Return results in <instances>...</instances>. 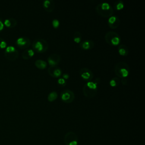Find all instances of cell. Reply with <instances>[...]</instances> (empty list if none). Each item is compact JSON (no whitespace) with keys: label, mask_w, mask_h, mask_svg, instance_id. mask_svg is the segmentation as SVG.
<instances>
[{"label":"cell","mask_w":145,"mask_h":145,"mask_svg":"<svg viewBox=\"0 0 145 145\" xmlns=\"http://www.w3.org/2000/svg\"><path fill=\"white\" fill-rule=\"evenodd\" d=\"M73 39L76 43H80L82 40V35L80 32H75L73 36Z\"/></svg>","instance_id":"44dd1931"},{"label":"cell","mask_w":145,"mask_h":145,"mask_svg":"<svg viewBox=\"0 0 145 145\" xmlns=\"http://www.w3.org/2000/svg\"><path fill=\"white\" fill-rule=\"evenodd\" d=\"M17 44L23 48H27L30 46L31 42L30 39L26 37H19L17 40Z\"/></svg>","instance_id":"8fae6325"},{"label":"cell","mask_w":145,"mask_h":145,"mask_svg":"<svg viewBox=\"0 0 145 145\" xmlns=\"http://www.w3.org/2000/svg\"><path fill=\"white\" fill-rule=\"evenodd\" d=\"M48 72L52 77H59L62 74V70L59 68L57 67V66L49 67V68L48 69Z\"/></svg>","instance_id":"30bf717a"},{"label":"cell","mask_w":145,"mask_h":145,"mask_svg":"<svg viewBox=\"0 0 145 145\" xmlns=\"http://www.w3.org/2000/svg\"><path fill=\"white\" fill-rule=\"evenodd\" d=\"M118 52L121 56H127L129 53V49L124 44L119 45L118 48Z\"/></svg>","instance_id":"9a60e30c"},{"label":"cell","mask_w":145,"mask_h":145,"mask_svg":"<svg viewBox=\"0 0 145 145\" xmlns=\"http://www.w3.org/2000/svg\"><path fill=\"white\" fill-rule=\"evenodd\" d=\"M105 39L109 44L112 45H118L119 44L121 39L117 33L115 32H108L105 35Z\"/></svg>","instance_id":"277c9868"},{"label":"cell","mask_w":145,"mask_h":145,"mask_svg":"<svg viewBox=\"0 0 145 145\" xmlns=\"http://www.w3.org/2000/svg\"><path fill=\"white\" fill-rule=\"evenodd\" d=\"M43 6L48 12H51L55 8V2L52 0H45L43 2Z\"/></svg>","instance_id":"7c38bea8"},{"label":"cell","mask_w":145,"mask_h":145,"mask_svg":"<svg viewBox=\"0 0 145 145\" xmlns=\"http://www.w3.org/2000/svg\"><path fill=\"white\" fill-rule=\"evenodd\" d=\"M35 52L33 49H27L23 52V57L24 59H29L33 56Z\"/></svg>","instance_id":"ac0fdd59"},{"label":"cell","mask_w":145,"mask_h":145,"mask_svg":"<svg viewBox=\"0 0 145 145\" xmlns=\"http://www.w3.org/2000/svg\"><path fill=\"white\" fill-rule=\"evenodd\" d=\"M108 22V25L111 28H116L120 25V20L115 15H112L110 17H109Z\"/></svg>","instance_id":"ba28073f"},{"label":"cell","mask_w":145,"mask_h":145,"mask_svg":"<svg viewBox=\"0 0 145 145\" xmlns=\"http://www.w3.org/2000/svg\"><path fill=\"white\" fill-rule=\"evenodd\" d=\"M58 83L61 86H65L66 83V82L63 78H60L58 80Z\"/></svg>","instance_id":"cb8c5ba5"},{"label":"cell","mask_w":145,"mask_h":145,"mask_svg":"<svg viewBox=\"0 0 145 145\" xmlns=\"http://www.w3.org/2000/svg\"><path fill=\"white\" fill-rule=\"evenodd\" d=\"M3 27H4V24H3V23L0 20V30H2Z\"/></svg>","instance_id":"f546056e"},{"label":"cell","mask_w":145,"mask_h":145,"mask_svg":"<svg viewBox=\"0 0 145 145\" xmlns=\"http://www.w3.org/2000/svg\"><path fill=\"white\" fill-rule=\"evenodd\" d=\"M6 43L5 42H4V41H2V42L0 43V47H1V48H5L6 47Z\"/></svg>","instance_id":"484cf974"},{"label":"cell","mask_w":145,"mask_h":145,"mask_svg":"<svg viewBox=\"0 0 145 145\" xmlns=\"http://www.w3.org/2000/svg\"><path fill=\"white\" fill-rule=\"evenodd\" d=\"M80 74L83 79L88 80V82L90 81L93 79L94 76L91 70L89 69L85 68L80 69Z\"/></svg>","instance_id":"52a82bcc"},{"label":"cell","mask_w":145,"mask_h":145,"mask_svg":"<svg viewBox=\"0 0 145 145\" xmlns=\"http://www.w3.org/2000/svg\"><path fill=\"white\" fill-rule=\"evenodd\" d=\"M15 48L13 46H8V47L6 48V51L7 52H15Z\"/></svg>","instance_id":"d4e9b609"},{"label":"cell","mask_w":145,"mask_h":145,"mask_svg":"<svg viewBox=\"0 0 145 145\" xmlns=\"http://www.w3.org/2000/svg\"><path fill=\"white\" fill-rule=\"evenodd\" d=\"M98 83L95 82L89 81L84 84V86L88 89H91V90L97 91L98 90Z\"/></svg>","instance_id":"e0dca14e"},{"label":"cell","mask_w":145,"mask_h":145,"mask_svg":"<svg viewBox=\"0 0 145 145\" xmlns=\"http://www.w3.org/2000/svg\"><path fill=\"white\" fill-rule=\"evenodd\" d=\"M62 77L64 80H68L69 78V75L68 74H67V73H65V74H63Z\"/></svg>","instance_id":"83f0119b"},{"label":"cell","mask_w":145,"mask_h":145,"mask_svg":"<svg viewBox=\"0 0 145 145\" xmlns=\"http://www.w3.org/2000/svg\"><path fill=\"white\" fill-rule=\"evenodd\" d=\"M96 11L99 15L103 17H110L113 13V9L107 2L98 4L96 7Z\"/></svg>","instance_id":"6da1fadb"},{"label":"cell","mask_w":145,"mask_h":145,"mask_svg":"<svg viewBox=\"0 0 145 145\" xmlns=\"http://www.w3.org/2000/svg\"><path fill=\"white\" fill-rule=\"evenodd\" d=\"M5 24L6 26H8V27H9V26H11V22H10V20L9 19H6L5 20Z\"/></svg>","instance_id":"4316f807"},{"label":"cell","mask_w":145,"mask_h":145,"mask_svg":"<svg viewBox=\"0 0 145 145\" xmlns=\"http://www.w3.org/2000/svg\"><path fill=\"white\" fill-rule=\"evenodd\" d=\"M80 47L84 50L91 49L94 47V42L92 40H84L80 43Z\"/></svg>","instance_id":"4fadbf2b"},{"label":"cell","mask_w":145,"mask_h":145,"mask_svg":"<svg viewBox=\"0 0 145 145\" xmlns=\"http://www.w3.org/2000/svg\"><path fill=\"white\" fill-rule=\"evenodd\" d=\"M120 83V79L118 77H115L112 78L109 82V84L112 87H116Z\"/></svg>","instance_id":"7402d4cb"},{"label":"cell","mask_w":145,"mask_h":145,"mask_svg":"<svg viewBox=\"0 0 145 145\" xmlns=\"http://www.w3.org/2000/svg\"><path fill=\"white\" fill-rule=\"evenodd\" d=\"M48 61L51 66H55L59 64L60 57L57 54H52L48 58Z\"/></svg>","instance_id":"9c48e42d"},{"label":"cell","mask_w":145,"mask_h":145,"mask_svg":"<svg viewBox=\"0 0 145 145\" xmlns=\"http://www.w3.org/2000/svg\"><path fill=\"white\" fill-rule=\"evenodd\" d=\"M114 6H115V9L117 10H121L124 8V4L121 0H118L115 2Z\"/></svg>","instance_id":"d6986e66"},{"label":"cell","mask_w":145,"mask_h":145,"mask_svg":"<svg viewBox=\"0 0 145 145\" xmlns=\"http://www.w3.org/2000/svg\"><path fill=\"white\" fill-rule=\"evenodd\" d=\"M52 25L55 28H57L60 25V21L58 19H55L52 20Z\"/></svg>","instance_id":"603a6c76"},{"label":"cell","mask_w":145,"mask_h":145,"mask_svg":"<svg viewBox=\"0 0 145 145\" xmlns=\"http://www.w3.org/2000/svg\"><path fill=\"white\" fill-rule=\"evenodd\" d=\"M64 142L66 145H77V136L73 132H69L66 134Z\"/></svg>","instance_id":"5b68a950"},{"label":"cell","mask_w":145,"mask_h":145,"mask_svg":"<svg viewBox=\"0 0 145 145\" xmlns=\"http://www.w3.org/2000/svg\"><path fill=\"white\" fill-rule=\"evenodd\" d=\"M122 83L124 85H126L127 83V80H126L125 78H122Z\"/></svg>","instance_id":"f1b7e54d"},{"label":"cell","mask_w":145,"mask_h":145,"mask_svg":"<svg viewBox=\"0 0 145 145\" xmlns=\"http://www.w3.org/2000/svg\"><path fill=\"white\" fill-rule=\"evenodd\" d=\"M58 97L57 93L56 91H52L48 95V99L49 102H53L56 100Z\"/></svg>","instance_id":"ffe728a7"},{"label":"cell","mask_w":145,"mask_h":145,"mask_svg":"<svg viewBox=\"0 0 145 145\" xmlns=\"http://www.w3.org/2000/svg\"><path fill=\"white\" fill-rule=\"evenodd\" d=\"M35 65L37 68L40 69H44L47 66V64L44 60L41 59L37 60L35 61Z\"/></svg>","instance_id":"2e32d148"},{"label":"cell","mask_w":145,"mask_h":145,"mask_svg":"<svg viewBox=\"0 0 145 145\" xmlns=\"http://www.w3.org/2000/svg\"><path fill=\"white\" fill-rule=\"evenodd\" d=\"M33 50L39 53H43L47 51L49 45L46 40L42 39L35 40L33 44Z\"/></svg>","instance_id":"3957f363"},{"label":"cell","mask_w":145,"mask_h":145,"mask_svg":"<svg viewBox=\"0 0 145 145\" xmlns=\"http://www.w3.org/2000/svg\"><path fill=\"white\" fill-rule=\"evenodd\" d=\"M115 72L118 77H127L129 74V68L128 64L124 62H118L115 66Z\"/></svg>","instance_id":"7a4b0ae2"},{"label":"cell","mask_w":145,"mask_h":145,"mask_svg":"<svg viewBox=\"0 0 145 145\" xmlns=\"http://www.w3.org/2000/svg\"><path fill=\"white\" fill-rule=\"evenodd\" d=\"M61 98L62 101L66 103H70L72 102L74 100L75 98V95L72 91L69 90H66L63 91L61 94Z\"/></svg>","instance_id":"8992f818"},{"label":"cell","mask_w":145,"mask_h":145,"mask_svg":"<svg viewBox=\"0 0 145 145\" xmlns=\"http://www.w3.org/2000/svg\"><path fill=\"white\" fill-rule=\"evenodd\" d=\"M96 93H97V91L93 90L88 89L85 86H84V87H83V93H84V95H85L86 96H87V97H94V96L96 95Z\"/></svg>","instance_id":"5bb4252c"}]
</instances>
